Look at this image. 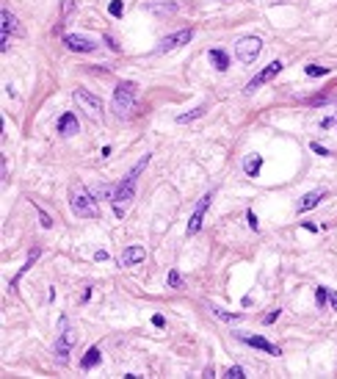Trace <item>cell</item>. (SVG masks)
<instances>
[{
    "mask_svg": "<svg viewBox=\"0 0 337 379\" xmlns=\"http://www.w3.org/2000/svg\"><path fill=\"white\" fill-rule=\"evenodd\" d=\"M149 158H152L149 152H147V155H141V158H139V164L133 166V169H130V172L124 174V177H122L119 186L113 189L111 202H113V213L119 216V219H122L124 213H127V205L133 202V194H136V180H139V174L149 166Z\"/></svg>",
    "mask_w": 337,
    "mask_h": 379,
    "instance_id": "6da1fadb",
    "label": "cell"
},
{
    "mask_svg": "<svg viewBox=\"0 0 337 379\" xmlns=\"http://www.w3.org/2000/svg\"><path fill=\"white\" fill-rule=\"evenodd\" d=\"M70 205H72V210H75V216H80V219H97V216H100V205H97V199L91 197V191H86V189H75Z\"/></svg>",
    "mask_w": 337,
    "mask_h": 379,
    "instance_id": "7a4b0ae2",
    "label": "cell"
},
{
    "mask_svg": "<svg viewBox=\"0 0 337 379\" xmlns=\"http://www.w3.org/2000/svg\"><path fill=\"white\" fill-rule=\"evenodd\" d=\"M136 83H130V80H124V83H119L116 86V92H113V111L119 114V116H127L130 111H133V103H136Z\"/></svg>",
    "mask_w": 337,
    "mask_h": 379,
    "instance_id": "3957f363",
    "label": "cell"
},
{
    "mask_svg": "<svg viewBox=\"0 0 337 379\" xmlns=\"http://www.w3.org/2000/svg\"><path fill=\"white\" fill-rule=\"evenodd\" d=\"M260 50H263L260 36H243V39H238V42H235V56H238V61H241V64H251V61L260 56Z\"/></svg>",
    "mask_w": 337,
    "mask_h": 379,
    "instance_id": "277c9868",
    "label": "cell"
},
{
    "mask_svg": "<svg viewBox=\"0 0 337 379\" xmlns=\"http://www.w3.org/2000/svg\"><path fill=\"white\" fill-rule=\"evenodd\" d=\"M279 72H282V61H271V64H268L266 69H263V72H257V75H254V78L249 80V83H246V92H257L260 86H266L268 80H274L279 75Z\"/></svg>",
    "mask_w": 337,
    "mask_h": 379,
    "instance_id": "5b68a950",
    "label": "cell"
},
{
    "mask_svg": "<svg viewBox=\"0 0 337 379\" xmlns=\"http://www.w3.org/2000/svg\"><path fill=\"white\" fill-rule=\"evenodd\" d=\"M213 194H216V191H208L205 197L199 199L196 210H194V216H191V222H188V235H196L199 230H202V224H205V213H208L210 202H213Z\"/></svg>",
    "mask_w": 337,
    "mask_h": 379,
    "instance_id": "8992f818",
    "label": "cell"
},
{
    "mask_svg": "<svg viewBox=\"0 0 337 379\" xmlns=\"http://www.w3.org/2000/svg\"><path fill=\"white\" fill-rule=\"evenodd\" d=\"M72 97H75V103H78L83 111H91V114H97V116H100V114H103V108H105L103 100H100L97 95H91V92H86V89H75V92H72Z\"/></svg>",
    "mask_w": 337,
    "mask_h": 379,
    "instance_id": "52a82bcc",
    "label": "cell"
},
{
    "mask_svg": "<svg viewBox=\"0 0 337 379\" xmlns=\"http://www.w3.org/2000/svg\"><path fill=\"white\" fill-rule=\"evenodd\" d=\"M64 47L72 53H94L97 44L91 36H80V34H64Z\"/></svg>",
    "mask_w": 337,
    "mask_h": 379,
    "instance_id": "ba28073f",
    "label": "cell"
},
{
    "mask_svg": "<svg viewBox=\"0 0 337 379\" xmlns=\"http://www.w3.org/2000/svg\"><path fill=\"white\" fill-rule=\"evenodd\" d=\"M238 341L246 346H254V349H260V352H268V354H274V357H279L282 354V349H279L277 343H271V341H266V338H260V335H243V332H238Z\"/></svg>",
    "mask_w": 337,
    "mask_h": 379,
    "instance_id": "9c48e42d",
    "label": "cell"
},
{
    "mask_svg": "<svg viewBox=\"0 0 337 379\" xmlns=\"http://www.w3.org/2000/svg\"><path fill=\"white\" fill-rule=\"evenodd\" d=\"M191 39H194V31H191V28H182L177 34L166 36L163 42H160V47H158V53H169V50H174V47H182V44H188Z\"/></svg>",
    "mask_w": 337,
    "mask_h": 379,
    "instance_id": "30bf717a",
    "label": "cell"
},
{
    "mask_svg": "<svg viewBox=\"0 0 337 379\" xmlns=\"http://www.w3.org/2000/svg\"><path fill=\"white\" fill-rule=\"evenodd\" d=\"M72 343H75V338H72L70 327H67V321H64V329H61V338H58V343H55V357L58 360H67L70 357V349Z\"/></svg>",
    "mask_w": 337,
    "mask_h": 379,
    "instance_id": "8fae6325",
    "label": "cell"
},
{
    "mask_svg": "<svg viewBox=\"0 0 337 379\" xmlns=\"http://www.w3.org/2000/svg\"><path fill=\"white\" fill-rule=\"evenodd\" d=\"M3 34H9V36H25V28H22V22H19L14 14H11L9 9H3Z\"/></svg>",
    "mask_w": 337,
    "mask_h": 379,
    "instance_id": "7c38bea8",
    "label": "cell"
},
{
    "mask_svg": "<svg viewBox=\"0 0 337 379\" xmlns=\"http://www.w3.org/2000/svg\"><path fill=\"white\" fill-rule=\"evenodd\" d=\"M80 130V125H78V116L72 111H67V114H61L58 116V133L61 136H75Z\"/></svg>",
    "mask_w": 337,
    "mask_h": 379,
    "instance_id": "4fadbf2b",
    "label": "cell"
},
{
    "mask_svg": "<svg viewBox=\"0 0 337 379\" xmlns=\"http://www.w3.org/2000/svg\"><path fill=\"white\" fill-rule=\"evenodd\" d=\"M39 255H42V246H31V249H28V258H25V263H22V268H19L17 271V277H14V280H11V288H17V283L19 280H22V277L28 274V271H31V266H34L36 260H39Z\"/></svg>",
    "mask_w": 337,
    "mask_h": 379,
    "instance_id": "5bb4252c",
    "label": "cell"
},
{
    "mask_svg": "<svg viewBox=\"0 0 337 379\" xmlns=\"http://www.w3.org/2000/svg\"><path fill=\"white\" fill-rule=\"evenodd\" d=\"M147 258V252H144V246H139V244H133V246H127V249L122 252L119 263L122 266H136V263H141V260Z\"/></svg>",
    "mask_w": 337,
    "mask_h": 379,
    "instance_id": "9a60e30c",
    "label": "cell"
},
{
    "mask_svg": "<svg viewBox=\"0 0 337 379\" xmlns=\"http://www.w3.org/2000/svg\"><path fill=\"white\" fill-rule=\"evenodd\" d=\"M323 197H326V191H323V189H315V191H310V194H304L302 202H299V213H307V210L315 208Z\"/></svg>",
    "mask_w": 337,
    "mask_h": 379,
    "instance_id": "2e32d148",
    "label": "cell"
},
{
    "mask_svg": "<svg viewBox=\"0 0 337 379\" xmlns=\"http://www.w3.org/2000/svg\"><path fill=\"white\" fill-rule=\"evenodd\" d=\"M210 56V61H213V67L218 69V72H224V69H230V56H227L221 47H213V50L208 53Z\"/></svg>",
    "mask_w": 337,
    "mask_h": 379,
    "instance_id": "e0dca14e",
    "label": "cell"
},
{
    "mask_svg": "<svg viewBox=\"0 0 337 379\" xmlns=\"http://www.w3.org/2000/svg\"><path fill=\"white\" fill-rule=\"evenodd\" d=\"M100 360H103V357H100V349H97V346H91V349L83 354L80 368H83V371H91V368H97V365H100Z\"/></svg>",
    "mask_w": 337,
    "mask_h": 379,
    "instance_id": "ac0fdd59",
    "label": "cell"
},
{
    "mask_svg": "<svg viewBox=\"0 0 337 379\" xmlns=\"http://www.w3.org/2000/svg\"><path fill=\"white\" fill-rule=\"evenodd\" d=\"M210 310H213V316H216V319L230 321V324H235V321L243 319V313H230V310H224V307H216V304H210Z\"/></svg>",
    "mask_w": 337,
    "mask_h": 379,
    "instance_id": "d6986e66",
    "label": "cell"
},
{
    "mask_svg": "<svg viewBox=\"0 0 337 379\" xmlns=\"http://www.w3.org/2000/svg\"><path fill=\"white\" fill-rule=\"evenodd\" d=\"M205 114V105H196V108H191V111H185V114H180L177 116V125H188V122H194V119H199Z\"/></svg>",
    "mask_w": 337,
    "mask_h": 379,
    "instance_id": "ffe728a7",
    "label": "cell"
},
{
    "mask_svg": "<svg viewBox=\"0 0 337 379\" xmlns=\"http://www.w3.org/2000/svg\"><path fill=\"white\" fill-rule=\"evenodd\" d=\"M260 166H263V155H251L249 161H246V166H243V172L249 174V177H257Z\"/></svg>",
    "mask_w": 337,
    "mask_h": 379,
    "instance_id": "44dd1931",
    "label": "cell"
},
{
    "mask_svg": "<svg viewBox=\"0 0 337 379\" xmlns=\"http://www.w3.org/2000/svg\"><path fill=\"white\" fill-rule=\"evenodd\" d=\"M304 72L310 75V78H326L329 69L326 67H318V64H310V67H304Z\"/></svg>",
    "mask_w": 337,
    "mask_h": 379,
    "instance_id": "7402d4cb",
    "label": "cell"
},
{
    "mask_svg": "<svg viewBox=\"0 0 337 379\" xmlns=\"http://www.w3.org/2000/svg\"><path fill=\"white\" fill-rule=\"evenodd\" d=\"M315 304H318V307H323V304H329V288H323V285H318V291H315Z\"/></svg>",
    "mask_w": 337,
    "mask_h": 379,
    "instance_id": "603a6c76",
    "label": "cell"
},
{
    "mask_svg": "<svg viewBox=\"0 0 337 379\" xmlns=\"http://www.w3.org/2000/svg\"><path fill=\"white\" fill-rule=\"evenodd\" d=\"M166 283H169V288H174V291H177V288H182V277L177 274V268H172V271H169Z\"/></svg>",
    "mask_w": 337,
    "mask_h": 379,
    "instance_id": "cb8c5ba5",
    "label": "cell"
},
{
    "mask_svg": "<svg viewBox=\"0 0 337 379\" xmlns=\"http://www.w3.org/2000/svg\"><path fill=\"white\" fill-rule=\"evenodd\" d=\"M224 377H227V379H243V377H246V371H243L241 365H232V368H227Z\"/></svg>",
    "mask_w": 337,
    "mask_h": 379,
    "instance_id": "d4e9b609",
    "label": "cell"
},
{
    "mask_svg": "<svg viewBox=\"0 0 337 379\" xmlns=\"http://www.w3.org/2000/svg\"><path fill=\"white\" fill-rule=\"evenodd\" d=\"M108 11H111L113 17H122V11H124V6H122V0H111V3H108Z\"/></svg>",
    "mask_w": 337,
    "mask_h": 379,
    "instance_id": "484cf974",
    "label": "cell"
},
{
    "mask_svg": "<svg viewBox=\"0 0 337 379\" xmlns=\"http://www.w3.org/2000/svg\"><path fill=\"white\" fill-rule=\"evenodd\" d=\"M39 224H42L44 230H50V227H53V219H50V216H47V213H44L42 208H39Z\"/></svg>",
    "mask_w": 337,
    "mask_h": 379,
    "instance_id": "4316f807",
    "label": "cell"
},
{
    "mask_svg": "<svg viewBox=\"0 0 337 379\" xmlns=\"http://www.w3.org/2000/svg\"><path fill=\"white\" fill-rule=\"evenodd\" d=\"M246 219H249V227L257 233V230H260V222H257V216H254V210H251V208L246 210Z\"/></svg>",
    "mask_w": 337,
    "mask_h": 379,
    "instance_id": "83f0119b",
    "label": "cell"
},
{
    "mask_svg": "<svg viewBox=\"0 0 337 379\" xmlns=\"http://www.w3.org/2000/svg\"><path fill=\"white\" fill-rule=\"evenodd\" d=\"M310 150H312V152H318V155H332L323 144H310Z\"/></svg>",
    "mask_w": 337,
    "mask_h": 379,
    "instance_id": "f1b7e54d",
    "label": "cell"
},
{
    "mask_svg": "<svg viewBox=\"0 0 337 379\" xmlns=\"http://www.w3.org/2000/svg\"><path fill=\"white\" fill-rule=\"evenodd\" d=\"M105 44H108V47H111L113 53H119V44H116V39H113L111 34H105Z\"/></svg>",
    "mask_w": 337,
    "mask_h": 379,
    "instance_id": "f546056e",
    "label": "cell"
},
{
    "mask_svg": "<svg viewBox=\"0 0 337 379\" xmlns=\"http://www.w3.org/2000/svg\"><path fill=\"white\" fill-rule=\"evenodd\" d=\"M329 307L337 310V291H329Z\"/></svg>",
    "mask_w": 337,
    "mask_h": 379,
    "instance_id": "4dcf8cb0",
    "label": "cell"
},
{
    "mask_svg": "<svg viewBox=\"0 0 337 379\" xmlns=\"http://www.w3.org/2000/svg\"><path fill=\"white\" fill-rule=\"evenodd\" d=\"M279 313H282V310H274V313H271V316H266V319H263V321H266V324H274V321L279 319Z\"/></svg>",
    "mask_w": 337,
    "mask_h": 379,
    "instance_id": "1f68e13d",
    "label": "cell"
},
{
    "mask_svg": "<svg viewBox=\"0 0 337 379\" xmlns=\"http://www.w3.org/2000/svg\"><path fill=\"white\" fill-rule=\"evenodd\" d=\"M94 260H100V263H103V260H108V252H105V249H97L94 252Z\"/></svg>",
    "mask_w": 337,
    "mask_h": 379,
    "instance_id": "d6a6232c",
    "label": "cell"
},
{
    "mask_svg": "<svg viewBox=\"0 0 337 379\" xmlns=\"http://www.w3.org/2000/svg\"><path fill=\"white\" fill-rule=\"evenodd\" d=\"M75 11V3L72 0H64V14H72Z\"/></svg>",
    "mask_w": 337,
    "mask_h": 379,
    "instance_id": "836d02e7",
    "label": "cell"
},
{
    "mask_svg": "<svg viewBox=\"0 0 337 379\" xmlns=\"http://www.w3.org/2000/svg\"><path fill=\"white\" fill-rule=\"evenodd\" d=\"M152 324H155V327H166V319L163 316H152Z\"/></svg>",
    "mask_w": 337,
    "mask_h": 379,
    "instance_id": "e575fe53",
    "label": "cell"
}]
</instances>
